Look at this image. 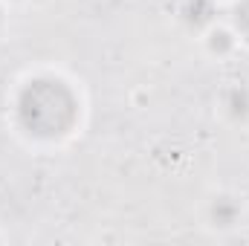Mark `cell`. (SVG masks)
Wrapping results in <instances>:
<instances>
[{
    "mask_svg": "<svg viewBox=\"0 0 249 246\" xmlns=\"http://www.w3.org/2000/svg\"><path fill=\"white\" fill-rule=\"evenodd\" d=\"M15 124L26 139L61 142L81 124V96L61 75H32L26 78L12 102Z\"/></svg>",
    "mask_w": 249,
    "mask_h": 246,
    "instance_id": "1",
    "label": "cell"
},
{
    "mask_svg": "<svg viewBox=\"0 0 249 246\" xmlns=\"http://www.w3.org/2000/svg\"><path fill=\"white\" fill-rule=\"evenodd\" d=\"M244 214H247L244 197H238V194H232V191H217V194L209 200V206H206V220H209V226L217 229V232L235 229L238 223H244Z\"/></svg>",
    "mask_w": 249,
    "mask_h": 246,
    "instance_id": "2",
    "label": "cell"
},
{
    "mask_svg": "<svg viewBox=\"0 0 249 246\" xmlns=\"http://www.w3.org/2000/svg\"><path fill=\"white\" fill-rule=\"evenodd\" d=\"M217 107H220L226 122L247 124L249 122V84L247 81H229L220 90V96H217Z\"/></svg>",
    "mask_w": 249,
    "mask_h": 246,
    "instance_id": "3",
    "label": "cell"
},
{
    "mask_svg": "<svg viewBox=\"0 0 249 246\" xmlns=\"http://www.w3.org/2000/svg\"><path fill=\"white\" fill-rule=\"evenodd\" d=\"M203 47L212 58H232L241 47V38L235 35L232 26L223 23H212L209 29H203Z\"/></svg>",
    "mask_w": 249,
    "mask_h": 246,
    "instance_id": "4",
    "label": "cell"
},
{
    "mask_svg": "<svg viewBox=\"0 0 249 246\" xmlns=\"http://www.w3.org/2000/svg\"><path fill=\"white\" fill-rule=\"evenodd\" d=\"M214 12H217L214 0H183L180 9H177L180 20L188 29H197V32H203V29H209L214 23Z\"/></svg>",
    "mask_w": 249,
    "mask_h": 246,
    "instance_id": "5",
    "label": "cell"
},
{
    "mask_svg": "<svg viewBox=\"0 0 249 246\" xmlns=\"http://www.w3.org/2000/svg\"><path fill=\"white\" fill-rule=\"evenodd\" d=\"M229 26L241 41H249V0H235L229 9Z\"/></svg>",
    "mask_w": 249,
    "mask_h": 246,
    "instance_id": "6",
    "label": "cell"
},
{
    "mask_svg": "<svg viewBox=\"0 0 249 246\" xmlns=\"http://www.w3.org/2000/svg\"><path fill=\"white\" fill-rule=\"evenodd\" d=\"M3 20H6V15H3V3H0V29H3Z\"/></svg>",
    "mask_w": 249,
    "mask_h": 246,
    "instance_id": "7",
    "label": "cell"
},
{
    "mask_svg": "<svg viewBox=\"0 0 249 246\" xmlns=\"http://www.w3.org/2000/svg\"><path fill=\"white\" fill-rule=\"evenodd\" d=\"M0 3H23V0H0Z\"/></svg>",
    "mask_w": 249,
    "mask_h": 246,
    "instance_id": "8",
    "label": "cell"
}]
</instances>
